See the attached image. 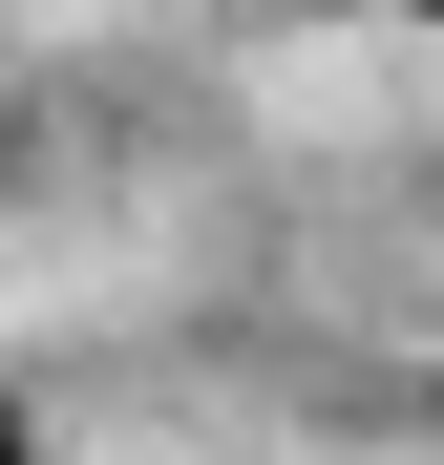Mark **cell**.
I'll return each mask as SVG.
<instances>
[{
    "label": "cell",
    "mask_w": 444,
    "mask_h": 465,
    "mask_svg": "<svg viewBox=\"0 0 444 465\" xmlns=\"http://www.w3.org/2000/svg\"><path fill=\"white\" fill-rule=\"evenodd\" d=\"M0 465H64V444H43V423H22V402H0Z\"/></svg>",
    "instance_id": "obj_1"
}]
</instances>
